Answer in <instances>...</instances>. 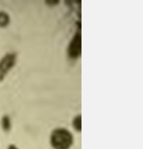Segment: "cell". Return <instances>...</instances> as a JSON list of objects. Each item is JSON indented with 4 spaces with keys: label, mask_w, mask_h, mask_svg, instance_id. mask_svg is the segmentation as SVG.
Returning a JSON list of instances; mask_svg holds the SVG:
<instances>
[{
    "label": "cell",
    "mask_w": 143,
    "mask_h": 149,
    "mask_svg": "<svg viewBox=\"0 0 143 149\" xmlns=\"http://www.w3.org/2000/svg\"><path fill=\"white\" fill-rule=\"evenodd\" d=\"M51 143L54 149H68L72 143V136L68 131L58 129L52 133Z\"/></svg>",
    "instance_id": "1"
},
{
    "label": "cell",
    "mask_w": 143,
    "mask_h": 149,
    "mask_svg": "<svg viewBox=\"0 0 143 149\" xmlns=\"http://www.w3.org/2000/svg\"><path fill=\"white\" fill-rule=\"evenodd\" d=\"M77 29L74 36L72 38L68 47V55L71 59L75 60L81 56L82 52V36L81 22L77 23Z\"/></svg>",
    "instance_id": "2"
},
{
    "label": "cell",
    "mask_w": 143,
    "mask_h": 149,
    "mask_svg": "<svg viewBox=\"0 0 143 149\" xmlns=\"http://www.w3.org/2000/svg\"><path fill=\"white\" fill-rule=\"evenodd\" d=\"M18 54L16 52H8L0 59V82L5 79L7 74L16 65Z\"/></svg>",
    "instance_id": "3"
},
{
    "label": "cell",
    "mask_w": 143,
    "mask_h": 149,
    "mask_svg": "<svg viewBox=\"0 0 143 149\" xmlns=\"http://www.w3.org/2000/svg\"><path fill=\"white\" fill-rule=\"evenodd\" d=\"M11 22L10 15L5 11H0V29H5Z\"/></svg>",
    "instance_id": "4"
},
{
    "label": "cell",
    "mask_w": 143,
    "mask_h": 149,
    "mask_svg": "<svg viewBox=\"0 0 143 149\" xmlns=\"http://www.w3.org/2000/svg\"><path fill=\"white\" fill-rule=\"evenodd\" d=\"M1 125L2 127L5 130H9L11 128V121L10 118L5 115L4 116L1 120Z\"/></svg>",
    "instance_id": "5"
},
{
    "label": "cell",
    "mask_w": 143,
    "mask_h": 149,
    "mask_svg": "<svg viewBox=\"0 0 143 149\" xmlns=\"http://www.w3.org/2000/svg\"><path fill=\"white\" fill-rule=\"evenodd\" d=\"M81 122H82L81 115H78L74 118L73 121V125L75 130L77 131L81 130V127H82Z\"/></svg>",
    "instance_id": "6"
},
{
    "label": "cell",
    "mask_w": 143,
    "mask_h": 149,
    "mask_svg": "<svg viewBox=\"0 0 143 149\" xmlns=\"http://www.w3.org/2000/svg\"><path fill=\"white\" fill-rule=\"evenodd\" d=\"M45 3L49 6H55L58 5L60 2V1L58 0H47L45 1Z\"/></svg>",
    "instance_id": "7"
},
{
    "label": "cell",
    "mask_w": 143,
    "mask_h": 149,
    "mask_svg": "<svg viewBox=\"0 0 143 149\" xmlns=\"http://www.w3.org/2000/svg\"><path fill=\"white\" fill-rule=\"evenodd\" d=\"M16 149V148L15 147V146H13V145H12V146H11L10 148H9V149Z\"/></svg>",
    "instance_id": "8"
}]
</instances>
